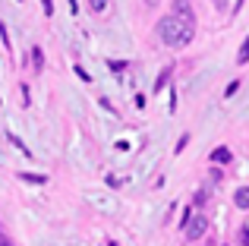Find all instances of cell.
I'll list each match as a JSON object with an SVG mask.
<instances>
[{
  "label": "cell",
  "mask_w": 249,
  "mask_h": 246,
  "mask_svg": "<svg viewBox=\"0 0 249 246\" xmlns=\"http://www.w3.org/2000/svg\"><path fill=\"white\" fill-rule=\"evenodd\" d=\"M158 35H161V41L167 44V48H186L189 41H193V35H196V22H189V19H180V16H164L158 22Z\"/></svg>",
  "instance_id": "6da1fadb"
},
{
  "label": "cell",
  "mask_w": 249,
  "mask_h": 246,
  "mask_svg": "<svg viewBox=\"0 0 249 246\" xmlns=\"http://www.w3.org/2000/svg\"><path fill=\"white\" fill-rule=\"evenodd\" d=\"M205 230H208V221L202 215H196L193 221L186 224V240H202V237H205Z\"/></svg>",
  "instance_id": "7a4b0ae2"
},
{
  "label": "cell",
  "mask_w": 249,
  "mask_h": 246,
  "mask_svg": "<svg viewBox=\"0 0 249 246\" xmlns=\"http://www.w3.org/2000/svg\"><path fill=\"white\" fill-rule=\"evenodd\" d=\"M174 16H180V19H189V22H196L193 3H189V0H174Z\"/></svg>",
  "instance_id": "3957f363"
},
{
  "label": "cell",
  "mask_w": 249,
  "mask_h": 246,
  "mask_svg": "<svg viewBox=\"0 0 249 246\" xmlns=\"http://www.w3.org/2000/svg\"><path fill=\"white\" fill-rule=\"evenodd\" d=\"M212 161H214V164H231V148H214Z\"/></svg>",
  "instance_id": "277c9868"
},
{
  "label": "cell",
  "mask_w": 249,
  "mask_h": 246,
  "mask_svg": "<svg viewBox=\"0 0 249 246\" xmlns=\"http://www.w3.org/2000/svg\"><path fill=\"white\" fill-rule=\"evenodd\" d=\"M233 202H237V209H249V186H240L237 196H233Z\"/></svg>",
  "instance_id": "5b68a950"
},
{
  "label": "cell",
  "mask_w": 249,
  "mask_h": 246,
  "mask_svg": "<svg viewBox=\"0 0 249 246\" xmlns=\"http://www.w3.org/2000/svg\"><path fill=\"white\" fill-rule=\"evenodd\" d=\"M32 67H35V73H41V70H44V54H41V48H32Z\"/></svg>",
  "instance_id": "8992f818"
},
{
  "label": "cell",
  "mask_w": 249,
  "mask_h": 246,
  "mask_svg": "<svg viewBox=\"0 0 249 246\" xmlns=\"http://www.w3.org/2000/svg\"><path fill=\"white\" fill-rule=\"evenodd\" d=\"M237 60H240V63H246V60H249V35H246V41H243V48H240V54H237Z\"/></svg>",
  "instance_id": "52a82bcc"
},
{
  "label": "cell",
  "mask_w": 249,
  "mask_h": 246,
  "mask_svg": "<svg viewBox=\"0 0 249 246\" xmlns=\"http://www.w3.org/2000/svg\"><path fill=\"white\" fill-rule=\"evenodd\" d=\"M19 177H22V180H32V183H44L41 174H19Z\"/></svg>",
  "instance_id": "ba28073f"
},
{
  "label": "cell",
  "mask_w": 249,
  "mask_h": 246,
  "mask_svg": "<svg viewBox=\"0 0 249 246\" xmlns=\"http://www.w3.org/2000/svg\"><path fill=\"white\" fill-rule=\"evenodd\" d=\"M89 6H91V10H95V13H101L104 6H107V0H89Z\"/></svg>",
  "instance_id": "9c48e42d"
},
{
  "label": "cell",
  "mask_w": 249,
  "mask_h": 246,
  "mask_svg": "<svg viewBox=\"0 0 249 246\" xmlns=\"http://www.w3.org/2000/svg\"><path fill=\"white\" fill-rule=\"evenodd\" d=\"M167 73H170V70H164V73H161V79L155 82V92H158V88H164V82H167Z\"/></svg>",
  "instance_id": "30bf717a"
},
{
  "label": "cell",
  "mask_w": 249,
  "mask_h": 246,
  "mask_svg": "<svg viewBox=\"0 0 249 246\" xmlns=\"http://www.w3.org/2000/svg\"><path fill=\"white\" fill-rule=\"evenodd\" d=\"M41 3H44V13L51 16V13H54V3H51V0H41Z\"/></svg>",
  "instance_id": "8fae6325"
},
{
  "label": "cell",
  "mask_w": 249,
  "mask_h": 246,
  "mask_svg": "<svg viewBox=\"0 0 249 246\" xmlns=\"http://www.w3.org/2000/svg\"><path fill=\"white\" fill-rule=\"evenodd\" d=\"M0 246H13V243H10V240H0Z\"/></svg>",
  "instance_id": "7c38bea8"
}]
</instances>
